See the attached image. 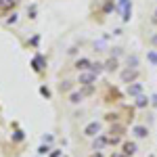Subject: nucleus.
<instances>
[{"mask_svg": "<svg viewBox=\"0 0 157 157\" xmlns=\"http://www.w3.org/2000/svg\"><path fill=\"white\" fill-rule=\"evenodd\" d=\"M98 132H101V124H98V121H92V124H88V126H86V130H84L86 136H97Z\"/></svg>", "mask_w": 157, "mask_h": 157, "instance_id": "f257e3e1", "label": "nucleus"}, {"mask_svg": "<svg viewBox=\"0 0 157 157\" xmlns=\"http://www.w3.org/2000/svg\"><path fill=\"white\" fill-rule=\"evenodd\" d=\"M94 80H97V73L94 71H86L80 75V84H92Z\"/></svg>", "mask_w": 157, "mask_h": 157, "instance_id": "f03ea898", "label": "nucleus"}, {"mask_svg": "<svg viewBox=\"0 0 157 157\" xmlns=\"http://www.w3.org/2000/svg\"><path fill=\"white\" fill-rule=\"evenodd\" d=\"M136 75H138V71H136V69H126V71L121 73V80H124V82H132Z\"/></svg>", "mask_w": 157, "mask_h": 157, "instance_id": "7ed1b4c3", "label": "nucleus"}, {"mask_svg": "<svg viewBox=\"0 0 157 157\" xmlns=\"http://www.w3.org/2000/svg\"><path fill=\"white\" fill-rule=\"evenodd\" d=\"M143 92V84H132V86H128V94L130 97H138Z\"/></svg>", "mask_w": 157, "mask_h": 157, "instance_id": "20e7f679", "label": "nucleus"}, {"mask_svg": "<svg viewBox=\"0 0 157 157\" xmlns=\"http://www.w3.org/2000/svg\"><path fill=\"white\" fill-rule=\"evenodd\" d=\"M136 153V145L134 143H126L124 145V155H134Z\"/></svg>", "mask_w": 157, "mask_h": 157, "instance_id": "39448f33", "label": "nucleus"}, {"mask_svg": "<svg viewBox=\"0 0 157 157\" xmlns=\"http://www.w3.org/2000/svg\"><path fill=\"white\" fill-rule=\"evenodd\" d=\"M134 134H136L138 138H145L147 134H149V130H147L145 126H136V128H134Z\"/></svg>", "mask_w": 157, "mask_h": 157, "instance_id": "423d86ee", "label": "nucleus"}, {"mask_svg": "<svg viewBox=\"0 0 157 157\" xmlns=\"http://www.w3.org/2000/svg\"><path fill=\"white\" fill-rule=\"evenodd\" d=\"M15 6V0H0V11H6Z\"/></svg>", "mask_w": 157, "mask_h": 157, "instance_id": "0eeeda50", "label": "nucleus"}, {"mask_svg": "<svg viewBox=\"0 0 157 157\" xmlns=\"http://www.w3.org/2000/svg\"><path fill=\"white\" fill-rule=\"evenodd\" d=\"M105 69H109V71H115V69H117V59H109L107 63H105Z\"/></svg>", "mask_w": 157, "mask_h": 157, "instance_id": "6e6552de", "label": "nucleus"}, {"mask_svg": "<svg viewBox=\"0 0 157 157\" xmlns=\"http://www.w3.org/2000/svg\"><path fill=\"white\" fill-rule=\"evenodd\" d=\"M105 145H107V138H105V136H101V138H97V140H94V149H97V151H101Z\"/></svg>", "mask_w": 157, "mask_h": 157, "instance_id": "1a4fd4ad", "label": "nucleus"}, {"mask_svg": "<svg viewBox=\"0 0 157 157\" xmlns=\"http://www.w3.org/2000/svg\"><path fill=\"white\" fill-rule=\"evenodd\" d=\"M103 63H90V71H94V73H98V71H103Z\"/></svg>", "mask_w": 157, "mask_h": 157, "instance_id": "9d476101", "label": "nucleus"}, {"mask_svg": "<svg viewBox=\"0 0 157 157\" xmlns=\"http://www.w3.org/2000/svg\"><path fill=\"white\" fill-rule=\"evenodd\" d=\"M88 65H90V61H88V59H80V61H78V69H90Z\"/></svg>", "mask_w": 157, "mask_h": 157, "instance_id": "9b49d317", "label": "nucleus"}, {"mask_svg": "<svg viewBox=\"0 0 157 157\" xmlns=\"http://www.w3.org/2000/svg\"><path fill=\"white\" fill-rule=\"evenodd\" d=\"M149 105V98L147 97H138L136 98V107H147Z\"/></svg>", "mask_w": 157, "mask_h": 157, "instance_id": "f8f14e48", "label": "nucleus"}, {"mask_svg": "<svg viewBox=\"0 0 157 157\" xmlns=\"http://www.w3.org/2000/svg\"><path fill=\"white\" fill-rule=\"evenodd\" d=\"M69 98H71V103H80V101L84 98V94H82V92H73Z\"/></svg>", "mask_w": 157, "mask_h": 157, "instance_id": "ddd939ff", "label": "nucleus"}, {"mask_svg": "<svg viewBox=\"0 0 157 157\" xmlns=\"http://www.w3.org/2000/svg\"><path fill=\"white\" fill-rule=\"evenodd\" d=\"M128 65H132V67H136V65H138V57H136V55H132V57H128Z\"/></svg>", "mask_w": 157, "mask_h": 157, "instance_id": "4468645a", "label": "nucleus"}, {"mask_svg": "<svg viewBox=\"0 0 157 157\" xmlns=\"http://www.w3.org/2000/svg\"><path fill=\"white\" fill-rule=\"evenodd\" d=\"M149 61L157 65V52H153V50H151V52H149Z\"/></svg>", "mask_w": 157, "mask_h": 157, "instance_id": "2eb2a0df", "label": "nucleus"}, {"mask_svg": "<svg viewBox=\"0 0 157 157\" xmlns=\"http://www.w3.org/2000/svg\"><path fill=\"white\" fill-rule=\"evenodd\" d=\"M38 153H40V155H44V153H48V147H40V149H38Z\"/></svg>", "mask_w": 157, "mask_h": 157, "instance_id": "dca6fc26", "label": "nucleus"}, {"mask_svg": "<svg viewBox=\"0 0 157 157\" xmlns=\"http://www.w3.org/2000/svg\"><path fill=\"white\" fill-rule=\"evenodd\" d=\"M69 88H71V84H69V82H65V84H61V90H69Z\"/></svg>", "mask_w": 157, "mask_h": 157, "instance_id": "f3484780", "label": "nucleus"}, {"mask_svg": "<svg viewBox=\"0 0 157 157\" xmlns=\"http://www.w3.org/2000/svg\"><path fill=\"white\" fill-rule=\"evenodd\" d=\"M153 105H157V94H155V97H153Z\"/></svg>", "mask_w": 157, "mask_h": 157, "instance_id": "a211bd4d", "label": "nucleus"}, {"mask_svg": "<svg viewBox=\"0 0 157 157\" xmlns=\"http://www.w3.org/2000/svg\"><path fill=\"white\" fill-rule=\"evenodd\" d=\"M92 157H103V155H101V153H98V151H97V153H94V155H92Z\"/></svg>", "mask_w": 157, "mask_h": 157, "instance_id": "6ab92c4d", "label": "nucleus"}, {"mask_svg": "<svg viewBox=\"0 0 157 157\" xmlns=\"http://www.w3.org/2000/svg\"><path fill=\"white\" fill-rule=\"evenodd\" d=\"M113 157H126V155H117V153H115V155H113Z\"/></svg>", "mask_w": 157, "mask_h": 157, "instance_id": "aec40b11", "label": "nucleus"}, {"mask_svg": "<svg viewBox=\"0 0 157 157\" xmlns=\"http://www.w3.org/2000/svg\"><path fill=\"white\" fill-rule=\"evenodd\" d=\"M155 21H157V11H155Z\"/></svg>", "mask_w": 157, "mask_h": 157, "instance_id": "412c9836", "label": "nucleus"}]
</instances>
